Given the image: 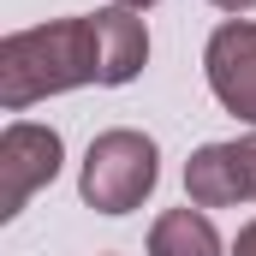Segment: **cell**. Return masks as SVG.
<instances>
[{
	"label": "cell",
	"instance_id": "6da1fadb",
	"mask_svg": "<svg viewBox=\"0 0 256 256\" xmlns=\"http://www.w3.org/2000/svg\"><path fill=\"white\" fill-rule=\"evenodd\" d=\"M78 84H102L96 18H48L0 42V108L6 114H24Z\"/></svg>",
	"mask_w": 256,
	"mask_h": 256
},
{
	"label": "cell",
	"instance_id": "7a4b0ae2",
	"mask_svg": "<svg viewBox=\"0 0 256 256\" xmlns=\"http://www.w3.org/2000/svg\"><path fill=\"white\" fill-rule=\"evenodd\" d=\"M155 179H161L155 137H143L131 126H114L84 149L78 191H84V202L96 214H131V208H143V196L155 191Z\"/></svg>",
	"mask_w": 256,
	"mask_h": 256
},
{
	"label": "cell",
	"instance_id": "3957f363",
	"mask_svg": "<svg viewBox=\"0 0 256 256\" xmlns=\"http://www.w3.org/2000/svg\"><path fill=\"white\" fill-rule=\"evenodd\" d=\"M60 161H66V143L54 126L12 120L0 131V220H12L42 185H54Z\"/></svg>",
	"mask_w": 256,
	"mask_h": 256
},
{
	"label": "cell",
	"instance_id": "277c9868",
	"mask_svg": "<svg viewBox=\"0 0 256 256\" xmlns=\"http://www.w3.org/2000/svg\"><path fill=\"white\" fill-rule=\"evenodd\" d=\"M202 72H208L214 102H220L232 120L256 126V18H226V24H214V36H208V48H202Z\"/></svg>",
	"mask_w": 256,
	"mask_h": 256
},
{
	"label": "cell",
	"instance_id": "5b68a950",
	"mask_svg": "<svg viewBox=\"0 0 256 256\" xmlns=\"http://www.w3.org/2000/svg\"><path fill=\"white\" fill-rule=\"evenodd\" d=\"M90 18H96V42H102V84H108V90L131 84V78L149 66V24H143V12L102 6V12H90Z\"/></svg>",
	"mask_w": 256,
	"mask_h": 256
},
{
	"label": "cell",
	"instance_id": "8992f818",
	"mask_svg": "<svg viewBox=\"0 0 256 256\" xmlns=\"http://www.w3.org/2000/svg\"><path fill=\"white\" fill-rule=\"evenodd\" d=\"M185 196H191V208H232V202H244L238 149L232 143H202L185 161Z\"/></svg>",
	"mask_w": 256,
	"mask_h": 256
},
{
	"label": "cell",
	"instance_id": "52a82bcc",
	"mask_svg": "<svg viewBox=\"0 0 256 256\" xmlns=\"http://www.w3.org/2000/svg\"><path fill=\"white\" fill-rule=\"evenodd\" d=\"M220 232L202 208H167L149 226V256H220Z\"/></svg>",
	"mask_w": 256,
	"mask_h": 256
},
{
	"label": "cell",
	"instance_id": "ba28073f",
	"mask_svg": "<svg viewBox=\"0 0 256 256\" xmlns=\"http://www.w3.org/2000/svg\"><path fill=\"white\" fill-rule=\"evenodd\" d=\"M238 149V179H244V202H256V131L244 143H232Z\"/></svg>",
	"mask_w": 256,
	"mask_h": 256
},
{
	"label": "cell",
	"instance_id": "9c48e42d",
	"mask_svg": "<svg viewBox=\"0 0 256 256\" xmlns=\"http://www.w3.org/2000/svg\"><path fill=\"white\" fill-rule=\"evenodd\" d=\"M232 256H256V220L238 226V238H232Z\"/></svg>",
	"mask_w": 256,
	"mask_h": 256
},
{
	"label": "cell",
	"instance_id": "30bf717a",
	"mask_svg": "<svg viewBox=\"0 0 256 256\" xmlns=\"http://www.w3.org/2000/svg\"><path fill=\"white\" fill-rule=\"evenodd\" d=\"M208 6H220V12H232V18H238V12H250L256 0H208Z\"/></svg>",
	"mask_w": 256,
	"mask_h": 256
},
{
	"label": "cell",
	"instance_id": "8fae6325",
	"mask_svg": "<svg viewBox=\"0 0 256 256\" xmlns=\"http://www.w3.org/2000/svg\"><path fill=\"white\" fill-rule=\"evenodd\" d=\"M114 6H126V12H149L155 0H114Z\"/></svg>",
	"mask_w": 256,
	"mask_h": 256
}]
</instances>
